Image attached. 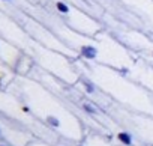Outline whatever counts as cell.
<instances>
[{"mask_svg":"<svg viewBox=\"0 0 153 146\" xmlns=\"http://www.w3.org/2000/svg\"><path fill=\"white\" fill-rule=\"evenodd\" d=\"M80 53H81V56H83L84 59L93 60V59H96V56H98V48L93 47V45H83V47L80 48Z\"/></svg>","mask_w":153,"mask_h":146,"instance_id":"obj_1","label":"cell"},{"mask_svg":"<svg viewBox=\"0 0 153 146\" xmlns=\"http://www.w3.org/2000/svg\"><path fill=\"white\" fill-rule=\"evenodd\" d=\"M117 140L125 146H132L134 145V139H132L131 133H128V131H119L117 133Z\"/></svg>","mask_w":153,"mask_h":146,"instance_id":"obj_2","label":"cell"},{"mask_svg":"<svg viewBox=\"0 0 153 146\" xmlns=\"http://www.w3.org/2000/svg\"><path fill=\"white\" fill-rule=\"evenodd\" d=\"M45 122H47L50 127H53V128H60V127H62L60 119H59L57 116H54V115H48V116L45 118Z\"/></svg>","mask_w":153,"mask_h":146,"instance_id":"obj_3","label":"cell"},{"mask_svg":"<svg viewBox=\"0 0 153 146\" xmlns=\"http://www.w3.org/2000/svg\"><path fill=\"white\" fill-rule=\"evenodd\" d=\"M56 8H57V11L62 12V14H69V12H71L69 6H68L65 2H57V3H56Z\"/></svg>","mask_w":153,"mask_h":146,"instance_id":"obj_4","label":"cell"},{"mask_svg":"<svg viewBox=\"0 0 153 146\" xmlns=\"http://www.w3.org/2000/svg\"><path fill=\"white\" fill-rule=\"evenodd\" d=\"M83 86H84V89H86L87 94H95V91H96L95 85L92 82H89V80H83Z\"/></svg>","mask_w":153,"mask_h":146,"instance_id":"obj_5","label":"cell"},{"mask_svg":"<svg viewBox=\"0 0 153 146\" xmlns=\"http://www.w3.org/2000/svg\"><path fill=\"white\" fill-rule=\"evenodd\" d=\"M81 109H83L86 113H89V115H96V113H98V110H96L92 104H89V103H83Z\"/></svg>","mask_w":153,"mask_h":146,"instance_id":"obj_6","label":"cell"},{"mask_svg":"<svg viewBox=\"0 0 153 146\" xmlns=\"http://www.w3.org/2000/svg\"><path fill=\"white\" fill-rule=\"evenodd\" d=\"M23 112H24V113H29V112H30V109H29L27 106H24V107H23Z\"/></svg>","mask_w":153,"mask_h":146,"instance_id":"obj_7","label":"cell"},{"mask_svg":"<svg viewBox=\"0 0 153 146\" xmlns=\"http://www.w3.org/2000/svg\"><path fill=\"white\" fill-rule=\"evenodd\" d=\"M0 136H2V128H0Z\"/></svg>","mask_w":153,"mask_h":146,"instance_id":"obj_8","label":"cell"},{"mask_svg":"<svg viewBox=\"0 0 153 146\" xmlns=\"http://www.w3.org/2000/svg\"><path fill=\"white\" fill-rule=\"evenodd\" d=\"M0 146H8V145H0Z\"/></svg>","mask_w":153,"mask_h":146,"instance_id":"obj_9","label":"cell"},{"mask_svg":"<svg viewBox=\"0 0 153 146\" xmlns=\"http://www.w3.org/2000/svg\"><path fill=\"white\" fill-rule=\"evenodd\" d=\"M5 2H9V0H5Z\"/></svg>","mask_w":153,"mask_h":146,"instance_id":"obj_10","label":"cell"},{"mask_svg":"<svg viewBox=\"0 0 153 146\" xmlns=\"http://www.w3.org/2000/svg\"><path fill=\"white\" fill-rule=\"evenodd\" d=\"M78 146H83V145H78Z\"/></svg>","mask_w":153,"mask_h":146,"instance_id":"obj_11","label":"cell"}]
</instances>
